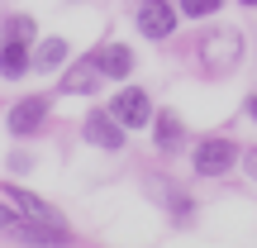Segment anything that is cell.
Masks as SVG:
<instances>
[{"mask_svg": "<svg viewBox=\"0 0 257 248\" xmlns=\"http://www.w3.org/2000/svg\"><path fill=\"white\" fill-rule=\"evenodd\" d=\"M5 167H10V172H34V157H29V153H10Z\"/></svg>", "mask_w": 257, "mask_h": 248, "instance_id": "17", "label": "cell"}, {"mask_svg": "<svg viewBox=\"0 0 257 248\" xmlns=\"http://www.w3.org/2000/svg\"><path fill=\"white\" fill-rule=\"evenodd\" d=\"M0 38H24V43H38V24H34V15H5L0 19Z\"/></svg>", "mask_w": 257, "mask_h": 248, "instance_id": "15", "label": "cell"}, {"mask_svg": "<svg viewBox=\"0 0 257 248\" xmlns=\"http://www.w3.org/2000/svg\"><path fill=\"white\" fill-rule=\"evenodd\" d=\"M243 172L257 182V148H243Z\"/></svg>", "mask_w": 257, "mask_h": 248, "instance_id": "18", "label": "cell"}, {"mask_svg": "<svg viewBox=\"0 0 257 248\" xmlns=\"http://www.w3.org/2000/svg\"><path fill=\"white\" fill-rule=\"evenodd\" d=\"M195 53H200V57H195L200 72L210 76V81H224V76H233L238 62H243V34H238V29H210Z\"/></svg>", "mask_w": 257, "mask_h": 248, "instance_id": "1", "label": "cell"}, {"mask_svg": "<svg viewBox=\"0 0 257 248\" xmlns=\"http://www.w3.org/2000/svg\"><path fill=\"white\" fill-rule=\"evenodd\" d=\"M67 62H72V43H67L62 34H48V38L34 43V72L53 76V72H62Z\"/></svg>", "mask_w": 257, "mask_h": 248, "instance_id": "14", "label": "cell"}, {"mask_svg": "<svg viewBox=\"0 0 257 248\" xmlns=\"http://www.w3.org/2000/svg\"><path fill=\"white\" fill-rule=\"evenodd\" d=\"M0 234H5V239H19V243H67V239H57L53 229L24 220V215L15 210V201H0Z\"/></svg>", "mask_w": 257, "mask_h": 248, "instance_id": "8", "label": "cell"}, {"mask_svg": "<svg viewBox=\"0 0 257 248\" xmlns=\"http://www.w3.org/2000/svg\"><path fill=\"white\" fill-rule=\"evenodd\" d=\"M10 201H15V210L24 215V220H34V224H43V229H53L57 239H72V234H67V224H62V215H57L53 205L43 201V196H34V191H19V186H10Z\"/></svg>", "mask_w": 257, "mask_h": 248, "instance_id": "9", "label": "cell"}, {"mask_svg": "<svg viewBox=\"0 0 257 248\" xmlns=\"http://www.w3.org/2000/svg\"><path fill=\"white\" fill-rule=\"evenodd\" d=\"M243 115H248V120H252V124H257V91H252V96H248V101H243Z\"/></svg>", "mask_w": 257, "mask_h": 248, "instance_id": "19", "label": "cell"}, {"mask_svg": "<svg viewBox=\"0 0 257 248\" xmlns=\"http://www.w3.org/2000/svg\"><path fill=\"white\" fill-rule=\"evenodd\" d=\"M29 72H34V43L0 38V81H24Z\"/></svg>", "mask_w": 257, "mask_h": 248, "instance_id": "11", "label": "cell"}, {"mask_svg": "<svg viewBox=\"0 0 257 248\" xmlns=\"http://www.w3.org/2000/svg\"><path fill=\"white\" fill-rule=\"evenodd\" d=\"M143 191L153 196L162 210H172V224H181V229H186V224L195 220V210H191L195 201H191V196H186L176 182H167V177H153V172H148V177H143Z\"/></svg>", "mask_w": 257, "mask_h": 248, "instance_id": "6", "label": "cell"}, {"mask_svg": "<svg viewBox=\"0 0 257 248\" xmlns=\"http://www.w3.org/2000/svg\"><path fill=\"white\" fill-rule=\"evenodd\" d=\"M134 24H138V34H143V38L167 43V38L176 34V24H181V5H172V0H138Z\"/></svg>", "mask_w": 257, "mask_h": 248, "instance_id": "3", "label": "cell"}, {"mask_svg": "<svg viewBox=\"0 0 257 248\" xmlns=\"http://www.w3.org/2000/svg\"><path fill=\"white\" fill-rule=\"evenodd\" d=\"M191 162H195V172H200V177H224L229 167L243 162V148L233 143V138H224V134H210V138L195 143Z\"/></svg>", "mask_w": 257, "mask_h": 248, "instance_id": "2", "label": "cell"}, {"mask_svg": "<svg viewBox=\"0 0 257 248\" xmlns=\"http://www.w3.org/2000/svg\"><path fill=\"white\" fill-rule=\"evenodd\" d=\"M81 138L91 148H105V153H119L128 143V129L114 120V110H100V105H91V115L81 120Z\"/></svg>", "mask_w": 257, "mask_h": 248, "instance_id": "5", "label": "cell"}, {"mask_svg": "<svg viewBox=\"0 0 257 248\" xmlns=\"http://www.w3.org/2000/svg\"><path fill=\"white\" fill-rule=\"evenodd\" d=\"M219 10H224V0H181V19H210Z\"/></svg>", "mask_w": 257, "mask_h": 248, "instance_id": "16", "label": "cell"}, {"mask_svg": "<svg viewBox=\"0 0 257 248\" xmlns=\"http://www.w3.org/2000/svg\"><path fill=\"white\" fill-rule=\"evenodd\" d=\"M91 62L100 67V76L105 81H128V76H134V67H138V53L128 43H100L91 53Z\"/></svg>", "mask_w": 257, "mask_h": 248, "instance_id": "10", "label": "cell"}, {"mask_svg": "<svg viewBox=\"0 0 257 248\" xmlns=\"http://www.w3.org/2000/svg\"><path fill=\"white\" fill-rule=\"evenodd\" d=\"M110 110H114V120H119L124 129H148V124H153V101H148L143 86H124V91H114Z\"/></svg>", "mask_w": 257, "mask_h": 248, "instance_id": "7", "label": "cell"}, {"mask_svg": "<svg viewBox=\"0 0 257 248\" xmlns=\"http://www.w3.org/2000/svg\"><path fill=\"white\" fill-rule=\"evenodd\" d=\"M153 143H157V153H167V157H176L186 148V124H181L176 110H153Z\"/></svg>", "mask_w": 257, "mask_h": 248, "instance_id": "13", "label": "cell"}, {"mask_svg": "<svg viewBox=\"0 0 257 248\" xmlns=\"http://www.w3.org/2000/svg\"><path fill=\"white\" fill-rule=\"evenodd\" d=\"M238 5H248V10H257V0H238Z\"/></svg>", "mask_w": 257, "mask_h": 248, "instance_id": "20", "label": "cell"}, {"mask_svg": "<svg viewBox=\"0 0 257 248\" xmlns=\"http://www.w3.org/2000/svg\"><path fill=\"white\" fill-rule=\"evenodd\" d=\"M48 110H53L48 96H24V101H15L5 110V129L15 138H34V134H43V129H48Z\"/></svg>", "mask_w": 257, "mask_h": 248, "instance_id": "4", "label": "cell"}, {"mask_svg": "<svg viewBox=\"0 0 257 248\" xmlns=\"http://www.w3.org/2000/svg\"><path fill=\"white\" fill-rule=\"evenodd\" d=\"M100 67L91 62V57H81V62H67L62 67V76H57V91L62 96H91V91H100Z\"/></svg>", "mask_w": 257, "mask_h": 248, "instance_id": "12", "label": "cell"}]
</instances>
